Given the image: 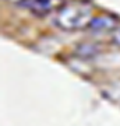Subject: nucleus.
<instances>
[{"label":"nucleus","instance_id":"7ed1b4c3","mask_svg":"<svg viewBox=\"0 0 120 126\" xmlns=\"http://www.w3.org/2000/svg\"><path fill=\"white\" fill-rule=\"evenodd\" d=\"M89 28L93 32H105L109 30H115L116 20L109 16H98L92 18V21L89 23Z\"/></svg>","mask_w":120,"mask_h":126},{"label":"nucleus","instance_id":"f257e3e1","mask_svg":"<svg viewBox=\"0 0 120 126\" xmlns=\"http://www.w3.org/2000/svg\"><path fill=\"white\" fill-rule=\"evenodd\" d=\"M92 18V10L88 4H85L84 1H71L57 11L54 23L62 30L76 31L89 27Z\"/></svg>","mask_w":120,"mask_h":126},{"label":"nucleus","instance_id":"f03ea898","mask_svg":"<svg viewBox=\"0 0 120 126\" xmlns=\"http://www.w3.org/2000/svg\"><path fill=\"white\" fill-rule=\"evenodd\" d=\"M63 7V0H28L27 7L36 16H46Z\"/></svg>","mask_w":120,"mask_h":126},{"label":"nucleus","instance_id":"20e7f679","mask_svg":"<svg viewBox=\"0 0 120 126\" xmlns=\"http://www.w3.org/2000/svg\"><path fill=\"white\" fill-rule=\"evenodd\" d=\"M112 41L113 44L117 46H120V27H116L115 31H113V35H112Z\"/></svg>","mask_w":120,"mask_h":126}]
</instances>
